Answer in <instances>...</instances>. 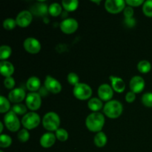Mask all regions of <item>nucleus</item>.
<instances>
[{
    "mask_svg": "<svg viewBox=\"0 0 152 152\" xmlns=\"http://www.w3.org/2000/svg\"><path fill=\"white\" fill-rule=\"evenodd\" d=\"M105 124V117L99 112H93L89 114L86 120L87 129L92 132H101Z\"/></svg>",
    "mask_w": 152,
    "mask_h": 152,
    "instance_id": "1",
    "label": "nucleus"
},
{
    "mask_svg": "<svg viewBox=\"0 0 152 152\" xmlns=\"http://www.w3.org/2000/svg\"><path fill=\"white\" fill-rule=\"evenodd\" d=\"M123 111V105L118 100H110L103 107V112L111 119H116L120 117Z\"/></svg>",
    "mask_w": 152,
    "mask_h": 152,
    "instance_id": "2",
    "label": "nucleus"
},
{
    "mask_svg": "<svg viewBox=\"0 0 152 152\" xmlns=\"http://www.w3.org/2000/svg\"><path fill=\"white\" fill-rule=\"evenodd\" d=\"M42 125L45 129L50 132H56L59 129L60 125V118L56 113L50 111L45 114L42 118Z\"/></svg>",
    "mask_w": 152,
    "mask_h": 152,
    "instance_id": "3",
    "label": "nucleus"
},
{
    "mask_svg": "<svg viewBox=\"0 0 152 152\" xmlns=\"http://www.w3.org/2000/svg\"><path fill=\"white\" fill-rule=\"evenodd\" d=\"M40 122H41V119H40L39 115L37 113L31 111L24 115L21 123L25 127V129L31 130V129L37 128L39 125Z\"/></svg>",
    "mask_w": 152,
    "mask_h": 152,
    "instance_id": "4",
    "label": "nucleus"
},
{
    "mask_svg": "<svg viewBox=\"0 0 152 152\" xmlns=\"http://www.w3.org/2000/svg\"><path fill=\"white\" fill-rule=\"evenodd\" d=\"M73 94L74 96L80 100L89 99L92 95V89L86 83H79L74 87Z\"/></svg>",
    "mask_w": 152,
    "mask_h": 152,
    "instance_id": "5",
    "label": "nucleus"
},
{
    "mask_svg": "<svg viewBox=\"0 0 152 152\" xmlns=\"http://www.w3.org/2000/svg\"><path fill=\"white\" fill-rule=\"evenodd\" d=\"M4 123L7 129L11 132H16L20 128V122L17 115L13 111H10L4 117Z\"/></svg>",
    "mask_w": 152,
    "mask_h": 152,
    "instance_id": "6",
    "label": "nucleus"
},
{
    "mask_svg": "<svg viewBox=\"0 0 152 152\" xmlns=\"http://www.w3.org/2000/svg\"><path fill=\"white\" fill-rule=\"evenodd\" d=\"M126 1L123 0H106L105 2V8L108 13L117 14L124 10Z\"/></svg>",
    "mask_w": 152,
    "mask_h": 152,
    "instance_id": "7",
    "label": "nucleus"
},
{
    "mask_svg": "<svg viewBox=\"0 0 152 152\" xmlns=\"http://www.w3.org/2000/svg\"><path fill=\"white\" fill-rule=\"evenodd\" d=\"M26 106L31 111H37L40 108L42 104L41 96L37 92H31L25 98Z\"/></svg>",
    "mask_w": 152,
    "mask_h": 152,
    "instance_id": "8",
    "label": "nucleus"
},
{
    "mask_svg": "<svg viewBox=\"0 0 152 152\" xmlns=\"http://www.w3.org/2000/svg\"><path fill=\"white\" fill-rule=\"evenodd\" d=\"M59 26L62 32L67 34H71L77 31L79 24L78 22L74 18H68L62 21Z\"/></svg>",
    "mask_w": 152,
    "mask_h": 152,
    "instance_id": "9",
    "label": "nucleus"
},
{
    "mask_svg": "<svg viewBox=\"0 0 152 152\" xmlns=\"http://www.w3.org/2000/svg\"><path fill=\"white\" fill-rule=\"evenodd\" d=\"M24 48L28 53L36 54L39 53L41 50V44L39 41L34 37H28L24 41L23 43Z\"/></svg>",
    "mask_w": 152,
    "mask_h": 152,
    "instance_id": "10",
    "label": "nucleus"
},
{
    "mask_svg": "<svg viewBox=\"0 0 152 152\" xmlns=\"http://www.w3.org/2000/svg\"><path fill=\"white\" fill-rule=\"evenodd\" d=\"M45 88L50 93L58 94L62 91L61 83L51 76H47L45 80Z\"/></svg>",
    "mask_w": 152,
    "mask_h": 152,
    "instance_id": "11",
    "label": "nucleus"
},
{
    "mask_svg": "<svg viewBox=\"0 0 152 152\" xmlns=\"http://www.w3.org/2000/svg\"><path fill=\"white\" fill-rule=\"evenodd\" d=\"M33 19L32 13L29 10H22L16 16V21L17 25L22 28H25L31 24Z\"/></svg>",
    "mask_w": 152,
    "mask_h": 152,
    "instance_id": "12",
    "label": "nucleus"
},
{
    "mask_svg": "<svg viewBox=\"0 0 152 152\" xmlns=\"http://www.w3.org/2000/svg\"><path fill=\"white\" fill-rule=\"evenodd\" d=\"M98 96L101 100L110 101L114 95V90L108 84H102L98 88Z\"/></svg>",
    "mask_w": 152,
    "mask_h": 152,
    "instance_id": "13",
    "label": "nucleus"
},
{
    "mask_svg": "<svg viewBox=\"0 0 152 152\" xmlns=\"http://www.w3.org/2000/svg\"><path fill=\"white\" fill-rule=\"evenodd\" d=\"M129 86L134 93H140L145 88V80L140 76H134L131 79Z\"/></svg>",
    "mask_w": 152,
    "mask_h": 152,
    "instance_id": "14",
    "label": "nucleus"
},
{
    "mask_svg": "<svg viewBox=\"0 0 152 152\" xmlns=\"http://www.w3.org/2000/svg\"><path fill=\"white\" fill-rule=\"evenodd\" d=\"M25 91L21 88H16L10 91L8 94V99L13 103L18 104L26 98Z\"/></svg>",
    "mask_w": 152,
    "mask_h": 152,
    "instance_id": "15",
    "label": "nucleus"
},
{
    "mask_svg": "<svg viewBox=\"0 0 152 152\" xmlns=\"http://www.w3.org/2000/svg\"><path fill=\"white\" fill-rule=\"evenodd\" d=\"M56 137L55 134H53L52 132H48V133L44 134L40 138V145L43 148H50V147L54 145L55 142H56Z\"/></svg>",
    "mask_w": 152,
    "mask_h": 152,
    "instance_id": "16",
    "label": "nucleus"
},
{
    "mask_svg": "<svg viewBox=\"0 0 152 152\" xmlns=\"http://www.w3.org/2000/svg\"><path fill=\"white\" fill-rule=\"evenodd\" d=\"M110 80H111V87H112L113 90L118 93H122L124 91L125 88H126V83L123 79L120 77L111 76Z\"/></svg>",
    "mask_w": 152,
    "mask_h": 152,
    "instance_id": "17",
    "label": "nucleus"
},
{
    "mask_svg": "<svg viewBox=\"0 0 152 152\" xmlns=\"http://www.w3.org/2000/svg\"><path fill=\"white\" fill-rule=\"evenodd\" d=\"M0 72L5 77H11L14 72V67L11 62L8 61H1L0 62Z\"/></svg>",
    "mask_w": 152,
    "mask_h": 152,
    "instance_id": "18",
    "label": "nucleus"
},
{
    "mask_svg": "<svg viewBox=\"0 0 152 152\" xmlns=\"http://www.w3.org/2000/svg\"><path fill=\"white\" fill-rule=\"evenodd\" d=\"M41 82L37 77H31L28 80L26 83V87L30 91L36 92L40 88Z\"/></svg>",
    "mask_w": 152,
    "mask_h": 152,
    "instance_id": "19",
    "label": "nucleus"
},
{
    "mask_svg": "<svg viewBox=\"0 0 152 152\" xmlns=\"http://www.w3.org/2000/svg\"><path fill=\"white\" fill-rule=\"evenodd\" d=\"M102 102L99 98H91L88 102V107L94 112H98L102 108Z\"/></svg>",
    "mask_w": 152,
    "mask_h": 152,
    "instance_id": "20",
    "label": "nucleus"
},
{
    "mask_svg": "<svg viewBox=\"0 0 152 152\" xmlns=\"http://www.w3.org/2000/svg\"><path fill=\"white\" fill-rule=\"evenodd\" d=\"M107 141H108L107 136L102 132H99L98 133H96L94 138V144L97 147H99V148L105 146L107 143Z\"/></svg>",
    "mask_w": 152,
    "mask_h": 152,
    "instance_id": "21",
    "label": "nucleus"
},
{
    "mask_svg": "<svg viewBox=\"0 0 152 152\" xmlns=\"http://www.w3.org/2000/svg\"><path fill=\"white\" fill-rule=\"evenodd\" d=\"M32 12L37 16H43L48 12V7L44 3H37L32 7Z\"/></svg>",
    "mask_w": 152,
    "mask_h": 152,
    "instance_id": "22",
    "label": "nucleus"
},
{
    "mask_svg": "<svg viewBox=\"0 0 152 152\" xmlns=\"http://www.w3.org/2000/svg\"><path fill=\"white\" fill-rule=\"evenodd\" d=\"M62 4L67 11H74L78 7L79 1L77 0H63Z\"/></svg>",
    "mask_w": 152,
    "mask_h": 152,
    "instance_id": "23",
    "label": "nucleus"
},
{
    "mask_svg": "<svg viewBox=\"0 0 152 152\" xmlns=\"http://www.w3.org/2000/svg\"><path fill=\"white\" fill-rule=\"evenodd\" d=\"M137 69L142 74H147L151 69V64L147 60H142L137 64Z\"/></svg>",
    "mask_w": 152,
    "mask_h": 152,
    "instance_id": "24",
    "label": "nucleus"
},
{
    "mask_svg": "<svg viewBox=\"0 0 152 152\" xmlns=\"http://www.w3.org/2000/svg\"><path fill=\"white\" fill-rule=\"evenodd\" d=\"M48 13L53 16H57L62 13V6L57 2L52 3L48 7Z\"/></svg>",
    "mask_w": 152,
    "mask_h": 152,
    "instance_id": "25",
    "label": "nucleus"
},
{
    "mask_svg": "<svg viewBox=\"0 0 152 152\" xmlns=\"http://www.w3.org/2000/svg\"><path fill=\"white\" fill-rule=\"evenodd\" d=\"M12 49L8 45H1L0 47V59L1 61H5L6 59L11 55Z\"/></svg>",
    "mask_w": 152,
    "mask_h": 152,
    "instance_id": "26",
    "label": "nucleus"
},
{
    "mask_svg": "<svg viewBox=\"0 0 152 152\" xmlns=\"http://www.w3.org/2000/svg\"><path fill=\"white\" fill-rule=\"evenodd\" d=\"M10 108V100L7 99L6 97H4V96H0V112L1 114H3V113H7L8 111H9Z\"/></svg>",
    "mask_w": 152,
    "mask_h": 152,
    "instance_id": "27",
    "label": "nucleus"
},
{
    "mask_svg": "<svg viewBox=\"0 0 152 152\" xmlns=\"http://www.w3.org/2000/svg\"><path fill=\"white\" fill-rule=\"evenodd\" d=\"M12 111L16 114V115H25L27 114V106L23 104L18 103L15 104L12 107Z\"/></svg>",
    "mask_w": 152,
    "mask_h": 152,
    "instance_id": "28",
    "label": "nucleus"
},
{
    "mask_svg": "<svg viewBox=\"0 0 152 152\" xmlns=\"http://www.w3.org/2000/svg\"><path fill=\"white\" fill-rule=\"evenodd\" d=\"M55 135L58 140L61 141V142H65L68 140V133L65 129H58L55 132Z\"/></svg>",
    "mask_w": 152,
    "mask_h": 152,
    "instance_id": "29",
    "label": "nucleus"
},
{
    "mask_svg": "<svg viewBox=\"0 0 152 152\" xmlns=\"http://www.w3.org/2000/svg\"><path fill=\"white\" fill-rule=\"evenodd\" d=\"M12 143V139L9 135L3 134L0 135V147L1 148H7Z\"/></svg>",
    "mask_w": 152,
    "mask_h": 152,
    "instance_id": "30",
    "label": "nucleus"
},
{
    "mask_svg": "<svg viewBox=\"0 0 152 152\" xmlns=\"http://www.w3.org/2000/svg\"><path fill=\"white\" fill-rule=\"evenodd\" d=\"M142 12L148 17H152V0H147L142 4Z\"/></svg>",
    "mask_w": 152,
    "mask_h": 152,
    "instance_id": "31",
    "label": "nucleus"
},
{
    "mask_svg": "<svg viewBox=\"0 0 152 152\" xmlns=\"http://www.w3.org/2000/svg\"><path fill=\"white\" fill-rule=\"evenodd\" d=\"M17 137L18 140H19L21 142H27L30 138V133L29 132H28V129H22V130L19 131V132H18Z\"/></svg>",
    "mask_w": 152,
    "mask_h": 152,
    "instance_id": "32",
    "label": "nucleus"
},
{
    "mask_svg": "<svg viewBox=\"0 0 152 152\" xmlns=\"http://www.w3.org/2000/svg\"><path fill=\"white\" fill-rule=\"evenodd\" d=\"M16 25H17L16 19H13L12 18H7V19H4L3 22V27L4 29L7 30V31L13 30L16 27Z\"/></svg>",
    "mask_w": 152,
    "mask_h": 152,
    "instance_id": "33",
    "label": "nucleus"
},
{
    "mask_svg": "<svg viewBox=\"0 0 152 152\" xmlns=\"http://www.w3.org/2000/svg\"><path fill=\"white\" fill-rule=\"evenodd\" d=\"M142 104L145 106L148 107V108H152V93L151 92H148L142 95Z\"/></svg>",
    "mask_w": 152,
    "mask_h": 152,
    "instance_id": "34",
    "label": "nucleus"
},
{
    "mask_svg": "<svg viewBox=\"0 0 152 152\" xmlns=\"http://www.w3.org/2000/svg\"><path fill=\"white\" fill-rule=\"evenodd\" d=\"M67 80H68V83H69L70 85H71V86H75L80 83H79L80 79H79L78 75H77V74H75V73H69L68 77H67Z\"/></svg>",
    "mask_w": 152,
    "mask_h": 152,
    "instance_id": "35",
    "label": "nucleus"
},
{
    "mask_svg": "<svg viewBox=\"0 0 152 152\" xmlns=\"http://www.w3.org/2000/svg\"><path fill=\"white\" fill-rule=\"evenodd\" d=\"M4 86L7 89H13L15 86V80L12 77H5L4 80Z\"/></svg>",
    "mask_w": 152,
    "mask_h": 152,
    "instance_id": "36",
    "label": "nucleus"
},
{
    "mask_svg": "<svg viewBox=\"0 0 152 152\" xmlns=\"http://www.w3.org/2000/svg\"><path fill=\"white\" fill-rule=\"evenodd\" d=\"M143 0H126V4L131 7H138L141 4H143Z\"/></svg>",
    "mask_w": 152,
    "mask_h": 152,
    "instance_id": "37",
    "label": "nucleus"
},
{
    "mask_svg": "<svg viewBox=\"0 0 152 152\" xmlns=\"http://www.w3.org/2000/svg\"><path fill=\"white\" fill-rule=\"evenodd\" d=\"M123 13H124V16H126V18L133 17V15H134L133 7L129 5L126 6V7H125L124 10H123Z\"/></svg>",
    "mask_w": 152,
    "mask_h": 152,
    "instance_id": "38",
    "label": "nucleus"
},
{
    "mask_svg": "<svg viewBox=\"0 0 152 152\" xmlns=\"http://www.w3.org/2000/svg\"><path fill=\"white\" fill-rule=\"evenodd\" d=\"M136 99V94L134 93L133 91H129L126 94V102H129V103H132Z\"/></svg>",
    "mask_w": 152,
    "mask_h": 152,
    "instance_id": "39",
    "label": "nucleus"
},
{
    "mask_svg": "<svg viewBox=\"0 0 152 152\" xmlns=\"http://www.w3.org/2000/svg\"><path fill=\"white\" fill-rule=\"evenodd\" d=\"M135 19H134L133 17H130V18H126L125 19V23L126 25H127L128 27H133L135 25Z\"/></svg>",
    "mask_w": 152,
    "mask_h": 152,
    "instance_id": "40",
    "label": "nucleus"
},
{
    "mask_svg": "<svg viewBox=\"0 0 152 152\" xmlns=\"http://www.w3.org/2000/svg\"><path fill=\"white\" fill-rule=\"evenodd\" d=\"M0 126H1V129H0V133H2L3 132V123H0Z\"/></svg>",
    "mask_w": 152,
    "mask_h": 152,
    "instance_id": "41",
    "label": "nucleus"
},
{
    "mask_svg": "<svg viewBox=\"0 0 152 152\" xmlns=\"http://www.w3.org/2000/svg\"><path fill=\"white\" fill-rule=\"evenodd\" d=\"M0 152H4L3 151H0Z\"/></svg>",
    "mask_w": 152,
    "mask_h": 152,
    "instance_id": "42",
    "label": "nucleus"
}]
</instances>
